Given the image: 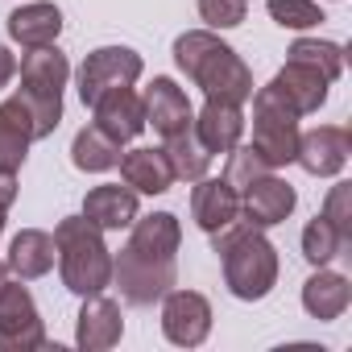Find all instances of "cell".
<instances>
[{"mask_svg":"<svg viewBox=\"0 0 352 352\" xmlns=\"http://www.w3.org/2000/svg\"><path fill=\"white\" fill-rule=\"evenodd\" d=\"M348 302H352V282L344 274L327 270V265H315V274L302 282V307H307L311 319L331 323L348 311Z\"/></svg>","mask_w":352,"mask_h":352,"instance_id":"19","label":"cell"},{"mask_svg":"<svg viewBox=\"0 0 352 352\" xmlns=\"http://www.w3.org/2000/svg\"><path fill=\"white\" fill-rule=\"evenodd\" d=\"M352 153V133L340 124H315L311 133H298V153L294 162L315 174V179H336V174L348 166Z\"/></svg>","mask_w":352,"mask_h":352,"instance_id":"10","label":"cell"},{"mask_svg":"<svg viewBox=\"0 0 352 352\" xmlns=\"http://www.w3.org/2000/svg\"><path fill=\"white\" fill-rule=\"evenodd\" d=\"M13 75H17V54L9 46H0V87H5Z\"/></svg>","mask_w":352,"mask_h":352,"instance_id":"34","label":"cell"},{"mask_svg":"<svg viewBox=\"0 0 352 352\" xmlns=\"http://www.w3.org/2000/svg\"><path fill=\"white\" fill-rule=\"evenodd\" d=\"M63 34V13L50 0H30V5L13 9L9 13V38L25 50H38V46H54Z\"/></svg>","mask_w":352,"mask_h":352,"instance_id":"18","label":"cell"},{"mask_svg":"<svg viewBox=\"0 0 352 352\" xmlns=\"http://www.w3.org/2000/svg\"><path fill=\"white\" fill-rule=\"evenodd\" d=\"M162 336L179 348H199L212 336V302L199 290H166L162 294Z\"/></svg>","mask_w":352,"mask_h":352,"instance_id":"9","label":"cell"},{"mask_svg":"<svg viewBox=\"0 0 352 352\" xmlns=\"http://www.w3.org/2000/svg\"><path fill=\"white\" fill-rule=\"evenodd\" d=\"M141 71H145V63H141L137 50H129V46H100V50H91V54L83 58V67H79V100L91 108L104 91H112V87H133V83L141 79Z\"/></svg>","mask_w":352,"mask_h":352,"instance_id":"8","label":"cell"},{"mask_svg":"<svg viewBox=\"0 0 352 352\" xmlns=\"http://www.w3.org/2000/svg\"><path fill=\"white\" fill-rule=\"evenodd\" d=\"M5 270L21 282H34V278H46L54 270V236L42 232V228H21L13 241H9V257H5Z\"/></svg>","mask_w":352,"mask_h":352,"instance_id":"22","label":"cell"},{"mask_svg":"<svg viewBox=\"0 0 352 352\" xmlns=\"http://www.w3.org/2000/svg\"><path fill=\"white\" fill-rule=\"evenodd\" d=\"M91 124H100L108 137H116L120 145L133 141L141 129H145V108H141V96L133 87H112L104 91L96 104H91Z\"/></svg>","mask_w":352,"mask_h":352,"instance_id":"15","label":"cell"},{"mask_svg":"<svg viewBox=\"0 0 352 352\" xmlns=\"http://www.w3.org/2000/svg\"><path fill=\"white\" fill-rule=\"evenodd\" d=\"M112 282L120 286L129 307H153L162 302V294L174 286V261L166 257H149L133 245H124L112 257Z\"/></svg>","mask_w":352,"mask_h":352,"instance_id":"6","label":"cell"},{"mask_svg":"<svg viewBox=\"0 0 352 352\" xmlns=\"http://www.w3.org/2000/svg\"><path fill=\"white\" fill-rule=\"evenodd\" d=\"M261 174H270V166L261 162V153L253 149V145H236V149H228V166H224V179L236 187V195L253 183V179H261Z\"/></svg>","mask_w":352,"mask_h":352,"instance_id":"30","label":"cell"},{"mask_svg":"<svg viewBox=\"0 0 352 352\" xmlns=\"http://www.w3.org/2000/svg\"><path fill=\"white\" fill-rule=\"evenodd\" d=\"M54 257L63 286L79 298L104 294L112 286V249L104 245V232L87 216H67L54 224Z\"/></svg>","mask_w":352,"mask_h":352,"instance_id":"3","label":"cell"},{"mask_svg":"<svg viewBox=\"0 0 352 352\" xmlns=\"http://www.w3.org/2000/svg\"><path fill=\"white\" fill-rule=\"evenodd\" d=\"M129 228H133V232H129V245H133V249H141V253H149V257H166V261L179 257L183 224H179V216H174V212H149V216H137Z\"/></svg>","mask_w":352,"mask_h":352,"instance_id":"23","label":"cell"},{"mask_svg":"<svg viewBox=\"0 0 352 352\" xmlns=\"http://www.w3.org/2000/svg\"><path fill=\"white\" fill-rule=\"evenodd\" d=\"M174 63H179V71L208 100L245 104L253 96V71H249V63L216 30H187V34H179V38H174Z\"/></svg>","mask_w":352,"mask_h":352,"instance_id":"1","label":"cell"},{"mask_svg":"<svg viewBox=\"0 0 352 352\" xmlns=\"http://www.w3.org/2000/svg\"><path fill=\"white\" fill-rule=\"evenodd\" d=\"M286 58H294V63H307V67H315L323 79H340V71H344V50L336 46V42H319V38H298L294 46H290V54Z\"/></svg>","mask_w":352,"mask_h":352,"instance_id":"28","label":"cell"},{"mask_svg":"<svg viewBox=\"0 0 352 352\" xmlns=\"http://www.w3.org/2000/svg\"><path fill=\"white\" fill-rule=\"evenodd\" d=\"M83 216H87L100 232L129 228V224L137 220V191H133V187H120V183L91 187L87 199H83Z\"/></svg>","mask_w":352,"mask_h":352,"instance_id":"21","label":"cell"},{"mask_svg":"<svg viewBox=\"0 0 352 352\" xmlns=\"http://www.w3.org/2000/svg\"><path fill=\"white\" fill-rule=\"evenodd\" d=\"M141 108H145V124H153L157 137H170V133H179L195 120V108L187 100V91L174 83L170 75H157L145 96H141Z\"/></svg>","mask_w":352,"mask_h":352,"instance_id":"13","label":"cell"},{"mask_svg":"<svg viewBox=\"0 0 352 352\" xmlns=\"http://www.w3.org/2000/svg\"><path fill=\"white\" fill-rule=\"evenodd\" d=\"M319 216L331 220V228L352 245V183H336V187L327 191V204H323Z\"/></svg>","mask_w":352,"mask_h":352,"instance_id":"31","label":"cell"},{"mask_svg":"<svg viewBox=\"0 0 352 352\" xmlns=\"http://www.w3.org/2000/svg\"><path fill=\"white\" fill-rule=\"evenodd\" d=\"M71 162L83 174H104V170H112L120 162V141L108 137L100 124H83L75 133V141H71Z\"/></svg>","mask_w":352,"mask_h":352,"instance_id":"26","label":"cell"},{"mask_svg":"<svg viewBox=\"0 0 352 352\" xmlns=\"http://www.w3.org/2000/svg\"><path fill=\"white\" fill-rule=\"evenodd\" d=\"M245 13H249L245 0H199V17L208 30H236Z\"/></svg>","mask_w":352,"mask_h":352,"instance_id":"32","label":"cell"},{"mask_svg":"<svg viewBox=\"0 0 352 352\" xmlns=\"http://www.w3.org/2000/svg\"><path fill=\"white\" fill-rule=\"evenodd\" d=\"M241 216V195H236V187L224 179H204L195 183V191H191V220L212 236V232H220L224 224H232Z\"/></svg>","mask_w":352,"mask_h":352,"instance_id":"14","label":"cell"},{"mask_svg":"<svg viewBox=\"0 0 352 352\" xmlns=\"http://www.w3.org/2000/svg\"><path fill=\"white\" fill-rule=\"evenodd\" d=\"M191 124H195L199 141L208 145V153L216 157V153H228V149L241 145V137H245V108L232 104V100H208L204 112Z\"/></svg>","mask_w":352,"mask_h":352,"instance_id":"16","label":"cell"},{"mask_svg":"<svg viewBox=\"0 0 352 352\" xmlns=\"http://www.w3.org/2000/svg\"><path fill=\"white\" fill-rule=\"evenodd\" d=\"M34 120H30V108L9 96L0 104V170H21V162L30 157V145H34Z\"/></svg>","mask_w":352,"mask_h":352,"instance_id":"24","label":"cell"},{"mask_svg":"<svg viewBox=\"0 0 352 352\" xmlns=\"http://www.w3.org/2000/svg\"><path fill=\"white\" fill-rule=\"evenodd\" d=\"M116 166H120L124 187H133L137 195H166V191L174 187V170H170L166 153L153 149V145H141V149L120 153Z\"/></svg>","mask_w":352,"mask_h":352,"instance_id":"17","label":"cell"},{"mask_svg":"<svg viewBox=\"0 0 352 352\" xmlns=\"http://www.w3.org/2000/svg\"><path fill=\"white\" fill-rule=\"evenodd\" d=\"M249 100H253V141L249 145L261 153V162L270 170L290 166L298 153V112L274 83L257 87Z\"/></svg>","mask_w":352,"mask_h":352,"instance_id":"5","label":"cell"},{"mask_svg":"<svg viewBox=\"0 0 352 352\" xmlns=\"http://www.w3.org/2000/svg\"><path fill=\"white\" fill-rule=\"evenodd\" d=\"M21 87H17V100L30 108V120H34V137H50L63 120V87L71 79V63L58 46H38L30 50L21 63Z\"/></svg>","mask_w":352,"mask_h":352,"instance_id":"4","label":"cell"},{"mask_svg":"<svg viewBox=\"0 0 352 352\" xmlns=\"http://www.w3.org/2000/svg\"><path fill=\"white\" fill-rule=\"evenodd\" d=\"M344 249H352V245L331 228V220L315 216V220L302 228V257H307L311 265H327V261L344 257Z\"/></svg>","mask_w":352,"mask_h":352,"instance_id":"27","label":"cell"},{"mask_svg":"<svg viewBox=\"0 0 352 352\" xmlns=\"http://www.w3.org/2000/svg\"><path fill=\"white\" fill-rule=\"evenodd\" d=\"M46 348V323L38 315L34 294L17 282L0 286V352H34Z\"/></svg>","mask_w":352,"mask_h":352,"instance_id":"7","label":"cell"},{"mask_svg":"<svg viewBox=\"0 0 352 352\" xmlns=\"http://www.w3.org/2000/svg\"><path fill=\"white\" fill-rule=\"evenodd\" d=\"M270 17L282 30H315L319 21H327L315 0H270Z\"/></svg>","mask_w":352,"mask_h":352,"instance_id":"29","label":"cell"},{"mask_svg":"<svg viewBox=\"0 0 352 352\" xmlns=\"http://www.w3.org/2000/svg\"><path fill=\"white\" fill-rule=\"evenodd\" d=\"M17 199V170H0V208H13Z\"/></svg>","mask_w":352,"mask_h":352,"instance_id":"33","label":"cell"},{"mask_svg":"<svg viewBox=\"0 0 352 352\" xmlns=\"http://www.w3.org/2000/svg\"><path fill=\"white\" fill-rule=\"evenodd\" d=\"M286 100H290V108L298 112V116H307V112H319L323 104H327V87H331V79H323L315 67H307V63H294V58H286V67L270 79Z\"/></svg>","mask_w":352,"mask_h":352,"instance_id":"20","label":"cell"},{"mask_svg":"<svg viewBox=\"0 0 352 352\" xmlns=\"http://www.w3.org/2000/svg\"><path fill=\"white\" fill-rule=\"evenodd\" d=\"M212 253H220L224 286L241 302H261L278 286V249L265 236V228H253L245 216L212 232Z\"/></svg>","mask_w":352,"mask_h":352,"instance_id":"2","label":"cell"},{"mask_svg":"<svg viewBox=\"0 0 352 352\" xmlns=\"http://www.w3.org/2000/svg\"><path fill=\"white\" fill-rule=\"evenodd\" d=\"M162 153H166V162H170V170H174V183H199L204 174L212 170V153H208V145L199 141L195 124H187V129H179V133L162 137Z\"/></svg>","mask_w":352,"mask_h":352,"instance_id":"25","label":"cell"},{"mask_svg":"<svg viewBox=\"0 0 352 352\" xmlns=\"http://www.w3.org/2000/svg\"><path fill=\"white\" fill-rule=\"evenodd\" d=\"M9 282V270H5V261H0V286H5Z\"/></svg>","mask_w":352,"mask_h":352,"instance_id":"36","label":"cell"},{"mask_svg":"<svg viewBox=\"0 0 352 352\" xmlns=\"http://www.w3.org/2000/svg\"><path fill=\"white\" fill-rule=\"evenodd\" d=\"M298 208V195L286 179H278V174H261V179H253L245 191H241V216L253 224V228H278L290 220V212Z\"/></svg>","mask_w":352,"mask_h":352,"instance_id":"11","label":"cell"},{"mask_svg":"<svg viewBox=\"0 0 352 352\" xmlns=\"http://www.w3.org/2000/svg\"><path fill=\"white\" fill-rule=\"evenodd\" d=\"M120 336H124L120 302H112L104 294H87L79 315H75V344L83 352H108L120 344Z\"/></svg>","mask_w":352,"mask_h":352,"instance_id":"12","label":"cell"},{"mask_svg":"<svg viewBox=\"0 0 352 352\" xmlns=\"http://www.w3.org/2000/svg\"><path fill=\"white\" fill-rule=\"evenodd\" d=\"M5 224H9V208H0V232H5Z\"/></svg>","mask_w":352,"mask_h":352,"instance_id":"35","label":"cell"}]
</instances>
